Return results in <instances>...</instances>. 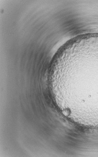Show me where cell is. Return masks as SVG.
<instances>
[{
  "instance_id": "1",
  "label": "cell",
  "mask_w": 98,
  "mask_h": 157,
  "mask_svg": "<svg viewBox=\"0 0 98 157\" xmlns=\"http://www.w3.org/2000/svg\"><path fill=\"white\" fill-rule=\"evenodd\" d=\"M49 81L61 104L71 113L98 116V46L61 55L51 71Z\"/></svg>"
}]
</instances>
